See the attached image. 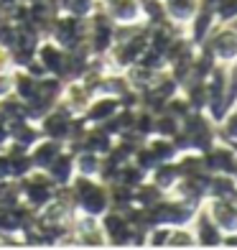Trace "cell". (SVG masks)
Masks as SVG:
<instances>
[{"label":"cell","mask_w":237,"mask_h":250,"mask_svg":"<svg viewBox=\"0 0 237 250\" xmlns=\"http://www.w3.org/2000/svg\"><path fill=\"white\" fill-rule=\"evenodd\" d=\"M69 189H72V199H74V207L77 212H84V214H105L110 209V194H107V184H102L99 179L95 176H74L69 181Z\"/></svg>","instance_id":"cell-1"},{"label":"cell","mask_w":237,"mask_h":250,"mask_svg":"<svg viewBox=\"0 0 237 250\" xmlns=\"http://www.w3.org/2000/svg\"><path fill=\"white\" fill-rule=\"evenodd\" d=\"M16 181L20 187V202H23L28 209H33V212L46 207V204L56 197V189H59L51 181V176L46 171H41V168H33V171H28L26 176H20Z\"/></svg>","instance_id":"cell-2"},{"label":"cell","mask_w":237,"mask_h":250,"mask_svg":"<svg viewBox=\"0 0 237 250\" xmlns=\"http://www.w3.org/2000/svg\"><path fill=\"white\" fill-rule=\"evenodd\" d=\"M207 49L214 54L219 64L237 62V28L232 26H214L207 36Z\"/></svg>","instance_id":"cell-3"},{"label":"cell","mask_w":237,"mask_h":250,"mask_svg":"<svg viewBox=\"0 0 237 250\" xmlns=\"http://www.w3.org/2000/svg\"><path fill=\"white\" fill-rule=\"evenodd\" d=\"M66 51L61 43H56L54 39H41L39 41V49H36V59L39 64L43 66L46 74H54V77H61L64 79V69H66Z\"/></svg>","instance_id":"cell-4"},{"label":"cell","mask_w":237,"mask_h":250,"mask_svg":"<svg viewBox=\"0 0 237 250\" xmlns=\"http://www.w3.org/2000/svg\"><path fill=\"white\" fill-rule=\"evenodd\" d=\"M102 10L112 18L115 26H133V23H143V13H140V0H99Z\"/></svg>","instance_id":"cell-5"},{"label":"cell","mask_w":237,"mask_h":250,"mask_svg":"<svg viewBox=\"0 0 237 250\" xmlns=\"http://www.w3.org/2000/svg\"><path fill=\"white\" fill-rule=\"evenodd\" d=\"M120 107H122L120 97H115V95H95L92 100H89L87 110L82 112V118H84L87 125H102L115 115Z\"/></svg>","instance_id":"cell-6"},{"label":"cell","mask_w":237,"mask_h":250,"mask_svg":"<svg viewBox=\"0 0 237 250\" xmlns=\"http://www.w3.org/2000/svg\"><path fill=\"white\" fill-rule=\"evenodd\" d=\"M95 95L89 92V87L82 82V79H66L64 87H61V97L59 102L66 107V110H72L74 115H82V112L87 110L89 105V100H92Z\"/></svg>","instance_id":"cell-7"},{"label":"cell","mask_w":237,"mask_h":250,"mask_svg":"<svg viewBox=\"0 0 237 250\" xmlns=\"http://www.w3.org/2000/svg\"><path fill=\"white\" fill-rule=\"evenodd\" d=\"M64 148H66V143L54 141V138H46V135H43L41 141H36V143H33L31 148H28L31 161H33V168H41V171H46L49 164H51Z\"/></svg>","instance_id":"cell-8"},{"label":"cell","mask_w":237,"mask_h":250,"mask_svg":"<svg viewBox=\"0 0 237 250\" xmlns=\"http://www.w3.org/2000/svg\"><path fill=\"white\" fill-rule=\"evenodd\" d=\"M197 225V230H194V235H197V245H204V248H217V245H222V230L217 225H214V220L207 214V209H201V212H197L194 214V220H191Z\"/></svg>","instance_id":"cell-9"},{"label":"cell","mask_w":237,"mask_h":250,"mask_svg":"<svg viewBox=\"0 0 237 250\" xmlns=\"http://www.w3.org/2000/svg\"><path fill=\"white\" fill-rule=\"evenodd\" d=\"M46 174L51 176V181H54L56 187H66V184H69V181L77 176V168H74V151L64 148V151L49 164Z\"/></svg>","instance_id":"cell-10"},{"label":"cell","mask_w":237,"mask_h":250,"mask_svg":"<svg viewBox=\"0 0 237 250\" xmlns=\"http://www.w3.org/2000/svg\"><path fill=\"white\" fill-rule=\"evenodd\" d=\"M43 135H41V128H39V123L36 120H18L10 125V143L13 146H20V148H31L36 141H41Z\"/></svg>","instance_id":"cell-11"},{"label":"cell","mask_w":237,"mask_h":250,"mask_svg":"<svg viewBox=\"0 0 237 250\" xmlns=\"http://www.w3.org/2000/svg\"><path fill=\"white\" fill-rule=\"evenodd\" d=\"M166 18L176 26H186L199 10V0H161Z\"/></svg>","instance_id":"cell-12"},{"label":"cell","mask_w":237,"mask_h":250,"mask_svg":"<svg viewBox=\"0 0 237 250\" xmlns=\"http://www.w3.org/2000/svg\"><path fill=\"white\" fill-rule=\"evenodd\" d=\"M99 166H102V156L92 153V151H77L74 153V168L79 176H95L99 174Z\"/></svg>","instance_id":"cell-13"},{"label":"cell","mask_w":237,"mask_h":250,"mask_svg":"<svg viewBox=\"0 0 237 250\" xmlns=\"http://www.w3.org/2000/svg\"><path fill=\"white\" fill-rule=\"evenodd\" d=\"M59 13H69V16H82L87 18L89 13H95L99 8V0H51Z\"/></svg>","instance_id":"cell-14"},{"label":"cell","mask_w":237,"mask_h":250,"mask_svg":"<svg viewBox=\"0 0 237 250\" xmlns=\"http://www.w3.org/2000/svg\"><path fill=\"white\" fill-rule=\"evenodd\" d=\"M197 245V235L189 225H176L168 232V243L166 248H194Z\"/></svg>","instance_id":"cell-15"},{"label":"cell","mask_w":237,"mask_h":250,"mask_svg":"<svg viewBox=\"0 0 237 250\" xmlns=\"http://www.w3.org/2000/svg\"><path fill=\"white\" fill-rule=\"evenodd\" d=\"M212 13L217 18V26H232L237 21V0H214Z\"/></svg>","instance_id":"cell-16"},{"label":"cell","mask_w":237,"mask_h":250,"mask_svg":"<svg viewBox=\"0 0 237 250\" xmlns=\"http://www.w3.org/2000/svg\"><path fill=\"white\" fill-rule=\"evenodd\" d=\"M16 39H18V23L10 16L0 13V46L10 51L13 43H16Z\"/></svg>","instance_id":"cell-17"},{"label":"cell","mask_w":237,"mask_h":250,"mask_svg":"<svg viewBox=\"0 0 237 250\" xmlns=\"http://www.w3.org/2000/svg\"><path fill=\"white\" fill-rule=\"evenodd\" d=\"M16 66H13V56H10L8 49L0 46V74H8V72H13Z\"/></svg>","instance_id":"cell-18"},{"label":"cell","mask_w":237,"mask_h":250,"mask_svg":"<svg viewBox=\"0 0 237 250\" xmlns=\"http://www.w3.org/2000/svg\"><path fill=\"white\" fill-rule=\"evenodd\" d=\"M8 143H10V125L0 118V151H5Z\"/></svg>","instance_id":"cell-19"},{"label":"cell","mask_w":237,"mask_h":250,"mask_svg":"<svg viewBox=\"0 0 237 250\" xmlns=\"http://www.w3.org/2000/svg\"><path fill=\"white\" fill-rule=\"evenodd\" d=\"M23 3V0H0V13H5V16H10L13 10Z\"/></svg>","instance_id":"cell-20"},{"label":"cell","mask_w":237,"mask_h":250,"mask_svg":"<svg viewBox=\"0 0 237 250\" xmlns=\"http://www.w3.org/2000/svg\"><path fill=\"white\" fill-rule=\"evenodd\" d=\"M23 3H36V0H23Z\"/></svg>","instance_id":"cell-21"}]
</instances>
